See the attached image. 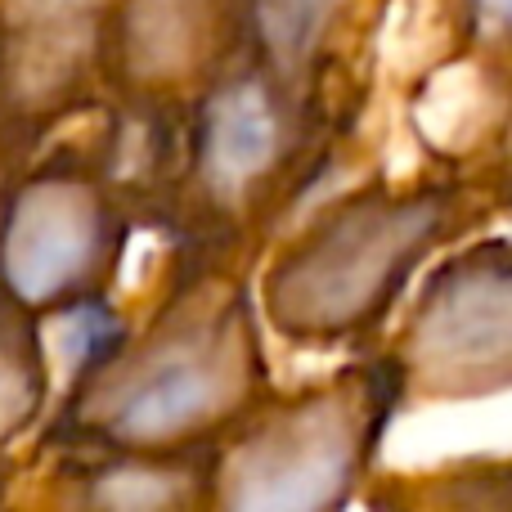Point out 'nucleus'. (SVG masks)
I'll list each match as a JSON object with an SVG mask.
<instances>
[{"label": "nucleus", "mask_w": 512, "mask_h": 512, "mask_svg": "<svg viewBox=\"0 0 512 512\" xmlns=\"http://www.w3.org/2000/svg\"><path fill=\"white\" fill-rule=\"evenodd\" d=\"M504 212L499 180L450 162L342 189L265 252L252 283L265 328L297 351H378L418 274Z\"/></svg>", "instance_id": "3"}, {"label": "nucleus", "mask_w": 512, "mask_h": 512, "mask_svg": "<svg viewBox=\"0 0 512 512\" xmlns=\"http://www.w3.org/2000/svg\"><path fill=\"white\" fill-rule=\"evenodd\" d=\"M81 346L45 450L203 454L274 391L252 265L171 252L153 310L131 324L113 301L77 310Z\"/></svg>", "instance_id": "1"}, {"label": "nucleus", "mask_w": 512, "mask_h": 512, "mask_svg": "<svg viewBox=\"0 0 512 512\" xmlns=\"http://www.w3.org/2000/svg\"><path fill=\"white\" fill-rule=\"evenodd\" d=\"M243 54V0H108L104 113H176Z\"/></svg>", "instance_id": "8"}, {"label": "nucleus", "mask_w": 512, "mask_h": 512, "mask_svg": "<svg viewBox=\"0 0 512 512\" xmlns=\"http://www.w3.org/2000/svg\"><path fill=\"white\" fill-rule=\"evenodd\" d=\"M382 0H243V54L292 95L360 117Z\"/></svg>", "instance_id": "9"}, {"label": "nucleus", "mask_w": 512, "mask_h": 512, "mask_svg": "<svg viewBox=\"0 0 512 512\" xmlns=\"http://www.w3.org/2000/svg\"><path fill=\"white\" fill-rule=\"evenodd\" d=\"M355 122L292 95L252 59H234L176 113H108L104 144L135 221L171 252L256 265L333 171Z\"/></svg>", "instance_id": "2"}, {"label": "nucleus", "mask_w": 512, "mask_h": 512, "mask_svg": "<svg viewBox=\"0 0 512 512\" xmlns=\"http://www.w3.org/2000/svg\"><path fill=\"white\" fill-rule=\"evenodd\" d=\"M135 230L104 135L54 140L0 180V301L41 324L104 306Z\"/></svg>", "instance_id": "5"}, {"label": "nucleus", "mask_w": 512, "mask_h": 512, "mask_svg": "<svg viewBox=\"0 0 512 512\" xmlns=\"http://www.w3.org/2000/svg\"><path fill=\"white\" fill-rule=\"evenodd\" d=\"M454 45L481 72H512V0H450Z\"/></svg>", "instance_id": "13"}, {"label": "nucleus", "mask_w": 512, "mask_h": 512, "mask_svg": "<svg viewBox=\"0 0 512 512\" xmlns=\"http://www.w3.org/2000/svg\"><path fill=\"white\" fill-rule=\"evenodd\" d=\"M382 351L405 405H459L512 391V234L450 248L423 274Z\"/></svg>", "instance_id": "6"}, {"label": "nucleus", "mask_w": 512, "mask_h": 512, "mask_svg": "<svg viewBox=\"0 0 512 512\" xmlns=\"http://www.w3.org/2000/svg\"><path fill=\"white\" fill-rule=\"evenodd\" d=\"M400 409V369L382 346L297 391H270L207 450L203 512H351Z\"/></svg>", "instance_id": "4"}, {"label": "nucleus", "mask_w": 512, "mask_h": 512, "mask_svg": "<svg viewBox=\"0 0 512 512\" xmlns=\"http://www.w3.org/2000/svg\"><path fill=\"white\" fill-rule=\"evenodd\" d=\"M54 472L36 512H203V454H104L50 450Z\"/></svg>", "instance_id": "10"}, {"label": "nucleus", "mask_w": 512, "mask_h": 512, "mask_svg": "<svg viewBox=\"0 0 512 512\" xmlns=\"http://www.w3.org/2000/svg\"><path fill=\"white\" fill-rule=\"evenodd\" d=\"M108 0H0V180L104 113Z\"/></svg>", "instance_id": "7"}, {"label": "nucleus", "mask_w": 512, "mask_h": 512, "mask_svg": "<svg viewBox=\"0 0 512 512\" xmlns=\"http://www.w3.org/2000/svg\"><path fill=\"white\" fill-rule=\"evenodd\" d=\"M5 495H9V472H5V463H0V512H5Z\"/></svg>", "instance_id": "14"}, {"label": "nucleus", "mask_w": 512, "mask_h": 512, "mask_svg": "<svg viewBox=\"0 0 512 512\" xmlns=\"http://www.w3.org/2000/svg\"><path fill=\"white\" fill-rule=\"evenodd\" d=\"M50 414V355L41 319L0 301V463Z\"/></svg>", "instance_id": "12"}, {"label": "nucleus", "mask_w": 512, "mask_h": 512, "mask_svg": "<svg viewBox=\"0 0 512 512\" xmlns=\"http://www.w3.org/2000/svg\"><path fill=\"white\" fill-rule=\"evenodd\" d=\"M369 512H512V454H477L445 468L373 477Z\"/></svg>", "instance_id": "11"}]
</instances>
